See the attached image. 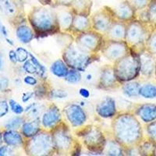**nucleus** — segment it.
<instances>
[{
  "label": "nucleus",
  "mask_w": 156,
  "mask_h": 156,
  "mask_svg": "<svg viewBox=\"0 0 156 156\" xmlns=\"http://www.w3.org/2000/svg\"><path fill=\"white\" fill-rule=\"evenodd\" d=\"M33 96V92H27L23 94V97H22V101L23 102H27L29 99L31 98V97Z\"/></svg>",
  "instance_id": "35"
},
{
  "label": "nucleus",
  "mask_w": 156,
  "mask_h": 156,
  "mask_svg": "<svg viewBox=\"0 0 156 156\" xmlns=\"http://www.w3.org/2000/svg\"><path fill=\"white\" fill-rule=\"evenodd\" d=\"M132 4L138 9H142L147 5V0H132Z\"/></svg>",
  "instance_id": "29"
},
{
  "label": "nucleus",
  "mask_w": 156,
  "mask_h": 156,
  "mask_svg": "<svg viewBox=\"0 0 156 156\" xmlns=\"http://www.w3.org/2000/svg\"><path fill=\"white\" fill-rule=\"evenodd\" d=\"M66 80L69 83H76V82L80 81V74L76 71H70L66 75Z\"/></svg>",
  "instance_id": "18"
},
{
  "label": "nucleus",
  "mask_w": 156,
  "mask_h": 156,
  "mask_svg": "<svg viewBox=\"0 0 156 156\" xmlns=\"http://www.w3.org/2000/svg\"><path fill=\"white\" fill-rule=\"evenodd\" d=\"M82 44H83L84 45L87 47V48H93L94 44H95L96 41L95 39L92 37V36H84V37L82 38L81 41Z\"/></svg>",
  "instance_id": "23"
},
{
  "label": "nucleus",
  "mask_w": 156,
  "mask_h": 156,
  "mask_svg": "<svg viewBox=\"0 0 156 156\" xmlns=\"http://www.w3.org/2000/svg\"><path fill=\"white\" fill-rule=\"evenodd\" d=\"M16 34H17L18 38L23 43L29 42L33 37V34H32L30 29L27 27H25V26L20 27L18 28Z\"/></svg>",
  "instance_id": "7"
},
{
  "label": "nucleus",
  "mask_w": 156,
  "mask_h": 156,
  "mask_svg": "<svg viewBox=\"0 0 156 156\" xmlns=\"http://www.w3.org/2000/svg\"><path fill=\"white\" fill-rule=\"evenodd\" d=\"M0 4L5 10L10 12V13H12L14 11L13 5H12L10 0H0Z\"/></svg>",
  "instance_id": "25"
},
{
  "label": "nucleus",
  "mask_w": 156,
  "mask_h": 156,
  "mask_svg": "<svg viewBox=\"0 0 156 156\" xmlns=\"http://www.w3.org/2000/svg\"><path fill=\"white\" fill-rule=\"evenodd\" d=\"M2 66V58H1V56H0V68Z\"/></svg>",
  "instance_id": "40"
},
{
  "label": "nucleus",
  "mask_w": 156,
  "mask_h": 156,
  "mask_svg": "<svg viewBox=\"0 0 156 156\" xmlns=\"http://www.w3.org/2000/svg\"><path fill=\"white\" fill-rule=\"evenodd\" d=\"M9 105H10L12 111L16 114H20L23 112V108L21 105L18 104L16 101H13V100H10L9 101Z\"/></svg>",
  "instance_id": "24"
},
{
  "label": "nucleus",
  "mask_w": 156,
  "mask_h": 156,
  "mask_svg": "<svg viewBox=\"0 0 156 156\" xmlns=\"http://www.w3.org/2000/svg\"><path fill=\"white\" fill-rule=\"evenodd\" d=\"M142 68H143L144 73H151V70H152L153 69L152 60H151L150 58H144V62L142 63Z\"/></svg>",
  "instance_id": "19"
},
{
  "label": "nucleus",
  "mask_w": 156,
  "mask_h": 156,
  "mask_svg": "<svg viewBox=\"0 0 156 156\" xmlns=\"http://www.w3.org/2000/svg\"><path fill=\"white\" fill-rule=\"evenodd\" d=\"M8 105L5 101H0V117H2L7 113Z\"/></svg>",
  "instance_id": "30"
},
{
  "label": "nucleus",
  "mask_w": 156,
  "mask_h": 156,
  "mask_svg": "<svg viewBox=\"0 0 156 156\" xmlns=\"http://www.w3.org/2000/svg\"><path fill=\"white\" fill-rule=\"evenodd\" d=\"M98 112L101 116L109 117L115 113V102L112 98H107L98 108Z\"/></svg>",
  "instance_id": "3"
},
{
  "label": "nucleus",
  "mask_w": 156,
  "mask_h": 156,
  "mask_svg": "<svg viewBox=\"0 0 156 156\" xmlns=\"http://www.w3.org/2000/svg\"><path fill=\"white\" fill-rule=\"evenodd\" d=\"M67 115L69 120L75 126L82 124L86 117L81 108L76 105H72L67 109Z\"/></svg>",
  "instance_id": "2"
},
{
  "label": "nucleus",
  "mask_w": 156,
  "mask_h": 156,
  "mask_svg": "<svg viewBox=\"0 0 156 156\" xmlns=\"http://www.w3.org/2000/svg\"><path fill=\"white\" fill-rule=\"evenodd\" d=\"M0 32H1V33H2L4 36L7 35V32H6V30H5V27H4V26H2L1 23H0Z\"/></svg>",
  "instance_id": "39"
},
{
  "label": "nucleus",
  "mask_w": 156,
  "mask_h": 156,
  "mask_svg": "<svg viewBox=\"0 0 156 156\" xmlns=\"http://www.w3.org/2000/svg\"><path fill=\"white\" fill-rule=\"evenodd\" d=\"M38 130V126L36 122H27L23 125V133L25 136H30L35 134Z\"/></svg>",
  "instance_id": "11"
},
{
  "label": "nucleus",
  "mask_w": 156,
  "mask_h": 156,
  "mask_svg": "<svg viewBox=\"0 0 156 156\" xmlns=\"http://www.w3.org/2000/svg\"><path fill=\"white\" fill-rule=\"evenodd\" d=\"M125 92L129 96H135L140 93L139 85L137 83H129L125 87Z\"/></svg>",
  "instance_id": "12"
},
{
  "label": "nucleus",
  "mask_w": 156,
  "mask_h": 156,
  "mask_svg": "<svg viewBox=\"0 0 156 156\" xmlns=\"http://www.w3.org/2000/svg\"><path fill=\"white\" fill-rule=\"evenodd\" d=\"M71 14L69 12H62L59 16V22L63 27H67L71 23Z\"/></svg>",
  "instance_id": "16"
},
{
  "label": "nucleus",
  "mask_w": 156,
  "mask_h": 156,
  "mask_svg": "<svg viewBox=\"0 0 156 156\" xmlns=\"http://www.w3.org/2000/svg\"><path fill=\"white\" fill-rule=\"evenodd\" d=\"M151 46L154 51H156V36L153 37L152 41H151Z\"/></svg>",
  "instance_id": "38"
},
{
  "label": "nucleus",
  "mask_w": 156,
  "mask_h": 156,
  "mask_svg": "<svg viewBox=\"0 0 156 156\" xmlns=\"http://www.w3.org/2000/svg\"><path fill=\"white\" fill-rule=\"evenodd\" d=\"M95 22H96V25H97V27H98V29L105 30V29H106L108 20L105 16L99 14L96 16Z\"/></svg>",
  "instance_id": "13"
},
{
  "label": "nucleus",
  "mask_w": 156,
  "mask_h": 156,
  "mask_svg": "<svg viewBox=\"0 0 156 156\" xmlns=\"http://www.w3.org/2000/svg\"><path fill=\"white\" fill-rule=\"evenodd\" d=\"M4 140L9 145H17L21 143V136L13 131H8L4 133Z\"/></svg>",
  "instance_id": "9"
},
{
  "label": "nucleus",
  "mask_w": 156,
  "mask_h": 156,
  "mask_svg": "<svg viewBox=\"0 0 156 156\" xmlns=\"http://www.w3.org/2000/svg\"><path fill=\"white\" fill-rule=\"evenodd\" d=\"M59 119V113L57 108L49 110L47 113L44 114L43 117V123L45 126H51L58 121Z\"/></svg>",
  "instance_id": "6"
},
{
  "label": "nucleus",
  "mask_w": 156,
  "mask_h": 156,
  "mask_svg": "<svg viewBox=\"0 0 156 156\" xmlns=\"http://www.w3.org/2000/svg\"><path fill=\"white\" fill-rule=\"evenodd\" d=\"M149 11L152 16H156V0H151L149 4Z\"/></svg>",
  "instance_id": "31"
},
{
  "label": "nucleus",
  "mask_w": 156,
  "mask_h": 156,
  "mask_svg": "<svg viewBox=\"0 0 156 156\" xmlns=\"http://www.w3.org/2000/svg\"><path fill=\"white\" fill-rule=\"evenodd\" d=\"M0 142H1V134H0Z\"/></svg>",
  "instance_id": "41"
},
{
  "label": "nucleus",
  "mask_w": 156,
  "mask_h": 156,
  "mask_svg": "<svg viewBox=\"0 0 156 156\" xmlns=\"http://www.w3.org/2000/svg\"><path fill=\"white\" fill-rule=\"evenodd\" d=\"M123 52V48L120 45H115V46H112V48H109V53L108 55L112 58H116V57L122 55Z\"/></svg>",
  "instance_id": "17"
},
{
  "label": "nucleus",
  "mask_w": 156,
  "mask_h": 156,
  "mask_svg": "<svg viewBox=\"0 0 156 156\" xmlns=\"http://www.w3.org/2000/svg\"><path fill=\"white\" fill-rule=\"evenodd\" d=\"M24 82L29 85H34L37 83V80L32 76H26L24 78Z\"/></svg>",
  "instance_id": "32"
},
{
  "label": "nucleus",
  "mask_w": 156,
  "mask_h": 156,
  "mask_svg": "<svg viewBox=\"0 0 156 156\" xmlns=\"http://www.w3.org/2000/svg\"><path fill=\"white\" fill-rule=\"evenodd\" d=\"M51 72L57 76L62 77V76H66L68 73V71L66 67L65 66L63 62L62 61H56L52 64L51 67Z\"/></svg>",
  "instance_id": "8"
},
{
  "label": "nucleus",
  "mask_w": 156,
  "mask_h": 156,
  "mask_svg": "<svg viewBox=\"0 0 156 156\" xmlns=\"http://www.w3.org/2000/svg\"><path fill=\"white\" fill-rule=\"evenodd\" d=\"M140 115L142 119L146 122L154 120L156 118V106L145 105L140 111Z\"/></svg>",
  "instance_id": "5"
},
{
  "label": "nucleus",
  "mask_w": 156,
  "mask_h": 156,
  "mask_svg": "<svg viewBox=\"0 0 156 156\" xmlns=\"http://www.w3.org/2000/svg\"><path fill=\"white\" fill-rule=\"evenodd\" d=\"M117 15L121 18H126L131 17L133 13V6L132 4L129 2H123L119 4V5L116 9Z\"/></svg>",
  "instance_id": "4"
},
{
  "label": "nucleus",
  "mask_w": 156,
  "mask_h": 156,
  "mask_svg": "<svg viewBox=\"0 0 156 156\" xmlns=\"http://www.w3.org/2000/svg\"><path fill=\"white\" fill-rule=\"evenodd\" d=\"M51 96L55 98H66L67 96V93L62 90H53L51 93Z\"/></svg>",
  "instance_id": "28"
},
{
  "label": "nucleus",
  "mask_w": 156,
  "mask_h": 156,
  "mask_svg": "<svg viewBox=\"0 0 156 156\" xmlns=\"http://www.w3.org/2000/svg\"><path fill=\"white\" fill-rule=\"evenodd\" d=\"M55 2L57 4H59V5H72L74 2V0H55Z\"/></svg>",
  "instance_id": "33"
},
{
  "label": "nucleus",
  "mask_w": 156,
  "mask_h": 156,
  "mask_svg": "<svg viewBox=\"0 0 156 156\" xmlns=\"http://www.w3.org/2000/svg\"><path fill=\"white\" fill-rule=\"evenodd\" d=\"M140 94L144 98H151L156 96V87L155 86L147 84V85L144 86L140 90Z\"/></svg>",
  "instance_id": "10"
},
{
  "label": "nucleus",
  "mask_w": 156,
  "mask_h": 156,
  "mask_svg": "<svg viewBox=\"0 0 156 156\" xmlns=\"http://www.w3.org/2000/svg\"><path fill=\"white\" fill-rule=\"evenodd\" d=\"M75 25L78 29H85L88 25V20L83 16H78L76 17Z\"/></svg>",
  "instance_id": "15"
},
{
  "label": "nucleus",
  "mask_w": 156,
  "mask_h": 156,
  "mask_svg": "<svg viewBox=\"0 0 156 156\" xmlns=\"http://www.w3.org/2000/svg\"><path fill=\"white\" fill-rule=\"evenodd\" d=\"M9 57L10 58V60L12 62H17V55H16V52H15L14 51H10L9 54Z\"/></svg>",
  "instance_id": "34"
},
{
  "label": "nucleus",
  "mask_w": 156,
  "mask_h": 156,
  "mask_svg": "<svg viewBox=\"0 0 156 156\" xmlns=\"http://www.w3.org/2000/svg\"><path fill=\"white\" fill-rule=\"evenodd\" d=\"M23 68L27 73H34L37 72V67L34 65V63L32 62H30V61H27L25 62L24 66H23Z\"/></svg>",
  "instance_id": "27"
},
{
  "label": "nucleus",
  "mask_w": 156,
  "mask_h": 156,
  "mask_svg": "<svg viewBox=\"0 0 156 156\" xmlns=\"http://www.w3.org/2000/svg\"><path fill=\"white\" fill-rule=\"evenodd\" d=\"M80 95L83 96V97L85 98H88L89 96H90V92H89L88 90H87V89H85V88L80 89Z\"/></svg>",
  "instance_id": "36"
},
{
  "label": "nucleus",
  "mask_w": 156,
  "mask_h": 156,
  "mask_svg": "<svg viewBox=\"0 0 156 156\" xmlns=\"http://www.w3.org/2000/svg\"><path fill=\"white\" fill-rule=\"evenodd\" d=\"M129 38L132 41H138L140 40V37H141V33H140V29L136 27H132L131 29L129 30Z\"/></svg>",
  "instance_id": "14"
},
{
  "label": "nucleus",
  "mask_w": 156,
  "mask_h": 156,
  "mask_svg": "<svg viewBox=\"0 0 156 156\" xmlns=\"http://www.w3.org/2000/svg\"><path fill=\"white\" fill-rule=\"evenodd\" d=\"M112 35L115 37H122L124 35V28L120 25H116L112 28Z\"/></svg>",
  "instance_id": "22"
},
{
  "label": "nucleus",
  "mask_w": 156,
  "mask_h": 156,
  "mask_svg": "<svg viewBox=\"0 0 156 156\" xmlns=\"http://www.w3.org/2000/svg\"><path fill=\"white\" fill-rule=\"evenodd\" d=\"M34 22L37 23V27L41 30H48L51 26L52 15L49 10L44 8H37L32 15Z\"/></svg>",
  "instance_id": "1"
},
{
  "label": "nucleus",
  "mask_w": 156,
  "mask_h": 156,
  "mask_svg": "<svg viewBox=\"0 0 156 156\" xmlns=\"http://www.w3.org/2000/svg\"><path fill=\"white\" fill-rule=\"evenodd\" d=\"M30 58H31V62L34 63V65L37 67V69H39V71L41 72V75L44 74V73H45V71H46L45 68H44V66H43L42 65L38 62V60H37V58H36L34 55H32V54H30Z\"/></svg>",
  "instance_id": "26"
},
{
  "label": "nucleus",
  "mask_w": 156,
  "mask_h": 156,
  "mask_svg": "<svg viewBox=\"0 0 156 156\" xmlns=\"http://www.w3.org/2000/svg\"><path fill=\"white\" fill-rule=\"evenodd\" d=\"M22 123V119L20 118H14V119H11L9 121L7 124H5V127L9 128V129H17Z\"/></svg>",
  "instance_id": "21"
},
{
  "label": "nucleus",
  "mask_w": 156,
  "mask_h": 156,
  "mask_svg": "<svg viewBox=\"0 0 156 156\" xmlns=\"http://www.w3.org/2000/svg\"><path fill=\"white\" fill-rule=\"evenodd\" d=\"M8 152V147H0V155H5Z\"/></svg>",
  "instance_id": "37"
},
{
  "label": "nucleus",
  "mask_w": 156,
  "mask_h": 156,
  "mask_svg": "<svg viewBox=\"0 0 156 156\" xmlns=\"http://www.w3.org/2000/svg\"><path fill=\"white\" fill-rule=\"evenodd\" d=\"M16 55H17V60L19 62H24L25 60H27L28 52L24 48H18L16 49Z\"/></svg>",
  "instance_id": "20"
}]
</instances>
